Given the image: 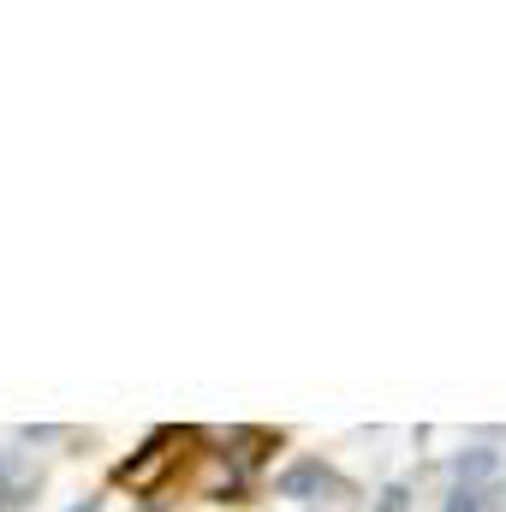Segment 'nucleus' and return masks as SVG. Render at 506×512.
<instances>
[{
  "label": "nucleus",
  "mask_w": 506,
  "mask_h": 512,
  "mask_svg": "<svg viewBox=\"0 0 506 512\" xmlns=\"http://www.w3.org/2000/svg\"><path fill=\"white\" fill-rule=\"evenodd\" d=\"M453 471H459V483L471 489V483H483V477H495V471H501V459H495L489 447H465V453L453 459Z\"/></svg>",
  "instance_id": "nucleus-1"
},
{
  "label": "nucleus",
  "mask_w": 506,
  "mask_h": 512,
  "mask_svg": "<svg viewBox=\"0 0 506 512\" xmlns=\"http://www.w3.org/2000/svg\"><path fill=\"white\" fill-rule=\"evenodd\" d=\"M316 483H322V465H298V471H286V477H280V495H292V501H298V495H304V489H316Z\"/></svg>",
  "instance_id": "nucleus-2"
},
{
  "label": "nucleus",
  "mask_w": 506,
  "mask_h": 512,
  "mask_svg": "<svg viewBox=\"0 0 506 512\" xmlns=\"http://www.w3.org/2000/svg\"><path fill=\"white\" fill-rule=\"evenodd\" d=\"M447 512H483L477 489H453V495H447Z\"/></svg>",
  "instance_id": "nucleus-3"
},
{
  "label": "nucleus",
  "mask_w": 506,
  "mask_h": 512,
  "mask_svg": "<svg viewBox=\"0 0 506 512\" xmlns=\"http://www.w3.org/2000/svg\"><path fill=\"white\" fill-rule=\"evenodd\" d=\"M381 512H405V489H399V483H393V489L381 495Z\"/></svg>",
  "instance_id": "nucleus-4"
},
{
  "label": "nucleus",
  "mask_w": 506,
  "mask_h": 512,
  "mask_svg": "<svg viewBox=\"0 0 506 512\" xmlns=\"http://www.w3.org/2000/svg\"><path fill=\"white\" fill-rule=\"evenodd\" d=\"M0 477H6V459H0Z\"/></svg>",
  "instance_id": "nucleus-5"
}]
</instances>
